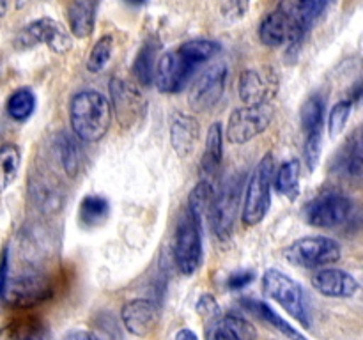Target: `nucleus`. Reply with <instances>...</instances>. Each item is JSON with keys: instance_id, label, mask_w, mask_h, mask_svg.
Wrapping results in <instances>:
<instances>
[{"instance_id": "nucleus-1", "label": "nucleus", "mask_w": 363, "mask_h": 340, "mask_svg": "<svg viewBox=\"0 0 363 340\" xmlns=\"http://www.w3.org/2000/svg\"><path fill=\"white\" fill-rule=\"evenodd\" d=\"M112 119L110 103L101 92L82 91L73 96L69 105V120L77 138L98 142L106 135Z\"/></svg>"}, {"instance_id": "nucleus-2", "label": "nucleus", "mask_w": 363, "mask_h": 340, "mask_svg": "<svg viewBox=\"0 0 363 340\" xmlns=\"http://www.w3.org/2000/svg\"><path fill=\"white\" fill-rule=\"evenodd\" d=\"M275 174V158L272 152L261 158L247 183L241 222L245 227H255L264 220L272 205V184Z\"/></svg>"}, {"instance_id": "nucleus-3", "label": "nucleus", "mask_w": 363, "mask_h": 340, "mask_svg": "<svg viewBox=\"0 0 363 340\" xmlns=\"http://www.w3.org/2000/svg\"><path fill=\"white\" fill-rule=\"evenodd\" d=\"M262 293L280 305L287 314L293 315L298 322L308 328L311 315H308L305 293L300 283L287 276L279 269H268L262 275Z\"/></svg>"}, {"instance_id": "nucleus-4", "label": "nucleus", "mask_w": 363, "mask_h": 340, "mask_svg": "<svg viewBox=\"0 0 363 340\" xmlns=\"http://www.w3.org/2000/svg\"><path fill=\"white\" fill-rule=\"evenodd\" d=\"M340 244L326 236L301 237L284 250V257L289 264L300 268H323L340 259Z\"/></svg>"}, {"instance_id": "nucleus-5", "label": "nucleus", "mask_w": 363, "mask_h": 340, "mask_svg": "<svg viewBox=\"0 0 363 340\" xmlns=\"http://www.w3.org/2000/svg\"><path fill=\"white\" fill-rule=\"evenodd\" d=\"M275 108L272 103H257L236 108L227 124V140L233 144H247L252 138L264 133L273 123Z\"/></svg>"}, {"instance_id": "nucleus-6", "label": "nucleus", "mask_w": 363, "mask_h": 340, "mask_svg": "<svg viewBox=\"0 0 363 340\" xmlns=\"http://www.w3.org/2000/svg\"><path fill=\"white\" fill-rule=\"evenodd\" d=\"M202 225L186 211L174 236V259L184 276H190L202 264Z\"/></svg>"}, {"instance_id": "nucleus-7", "label": "nucleus", "mask_w": 363, "mask_h": 340, "mask_svg": "<svg viewBox=\"0 0 363 340\" xmlns=\"http://www.w3.org/2000/svg\"><path fill=\"white\" fill-rule=\"evenodd\" d=\"M45 42L48 48H52L55 53L69 52L73 42L71 35L67 34L66 28L60 23H57L52 18H39V20L30 21L25 25L14 38V48L25 52L34 46Z\"/></svg>"}, {"instance_id": "nucleus-8", "label": "nucleus", "mask_w": 363, "mask_h": 340, "mask_svg": "<svg viewBox=\"0 0 363 340\" xmlns=\"http://www.w3.org/2000/svg\"><path fill=\"white\" fill-rule=\"evenodd\" d=\"M353 202L340 191L328 190L319 193L305 205V220L321 229H333L350 218Z\"/></svg>"}, {"instance_id": "nucleus-9", "label": "nucleus", "mask_w": 363, "mask_h": 340, "mask_svg": "<svg viewBox=\"0 0 363 340\" xmlns=\"http://www.w3.org/2000/svg\"><path fill=\"white\" fill-rule=\"evenodd\" d=\"M241 198V179L240 177H230L225 181L223 188L218 195L213 198L211 211V225L216 237L220 241H229L234 232V223H236V212L240 208Z\"/></svg>"}, {"instance_id": "nucleus-10", "label": "nucleus", "mask_w": 363, "mask_h": 340, "mask_svg": "<svg viewBox=\"0 0 363 340\" xmlns=\"http://www.w3.org/2000/svg\"><path fill=\"white\" fill-rule=\"evenodd\" d=\"M110 98H112L113 110H116L117 120L123 128H135L144 119L145 105L144 96L137 87L123 78H112L110 81Z\"/></svg>"}, {"instance_id": "nucleus-11", "label": "nucleus", "mask_w": 363, "mask_h": 340, "mask_svg": "<svg viewBox=\"0 0 363 340\" xmlns=\"http://www.w3.org/2000/svg\"><path fill=\"white\" fill-rule=\"evenodd\" d=\"M52 294L53 289L50 280L43 275L30 273V275L18 276L13 282H7L4 300L7 301L11 308L27 310V308L35 307V305L52 298Z\"/></svg>"}, {"instance_id": "nucleus-12", "label": "nucleus", "mask_w": 363, "mask_h": 340, "mask_svg": "<svg viewBox=\"0 0 363 340\" xmlns=\"http://www.w3.org/2000/svg\"><path fill=\"white\" fill-rule=\"evenodd\" d=\"M197 67L188 62L177 50L163 53L155 67V81L160 92L176 94L188 85Z\"/></svg>"}, {"instance_id": "nucleus-13", "label": "nucleus", "mask_w": 363, "mask_h": 340, "mask_svg": "<svg viewBox=\"0 0 363 340\" xmlns=\"http://www.w3.org/2000/svg\"><path fill=\"white\" fill-rule=\"evenodd\" d=\"M227 81L225 64H213L195 81L190 91V105L197 112L213 108L222 99Z\"/></svg>"}, {"instance_id": "nucleus-14", "label": "nucleus", "mask_w": 363, "mask_h": 340, "mask_svg": "<svg viewBox=\"0 0 363 340\" xmlns=\"http://www.w3.org/2000/svg\"><path fill=\"white\" fill-rule=\"evenodd\" d=\"M328 0H280L279 11L298 39H303L308 28L321 16Z\"/></svg>"}, {"instance_id": "nucleus-15", "label": "nucleus", "mask_w": 363, "mask_h": 340, "mask_svg": "<svg viewBox=\"0 0 363 340\" xmlns=\"http://www.w3.org/2000/svg\"><path fill=\"white\" fill-rule=\"evenodd\" d=\"M279 91V80L272 69H245L240 76V98L247 105L269 103Z\"/></svg>"}, {"instance_id": "nucleus-16", "label": "nucleus", "mask_w": 363, "mask_h": 340, "mask_svg": "<svg viewBox=\"0 0 363 340\" xmlns=\"http://www.w3.org/2000/svg\"><path fill=\"white\" fill-rule=\"evenodd\" d=\"M121 317L128 333L135 336H147L158 324L160 312L149 300H131L123 307Z\"/></svg>"}, {"instance_id": "nucleus-17", "label": "nucleus", "mask_w": 363, "mask_h": 340, "mask_svg": "<svg viewBox=\"0 0 363 340\" xmlns=\"http://www.w3.org/2000/svg\"><path fill=\"white\" fill-rule=\"evenodd\" d=\"M312 285L328 298H351L358 293V280L344 269H319L312 275Z\"/></svg>"}, {"instance_id": "nucleus-18", "label": "nucleus", "mask_w": 363, "mask_h": 340, "mask_svg": "<svg viewBox=\"0 0 363 340\" xmlns=\"http://www.w3.org/2000/svg\"><path fill=\"white\" fill-rule=\"evenodd\" d=\"M208 340H257L254 326L240 315H216L206 328Z\"/></svg>"}, {"instance_id": "nucleus-19", "label": "nucleus", "mask_w": 363, "mask_h": 340, "mask_svg": "<svg viewBox=\"0 0 363 340\" xmlns=\"http://www.w3.org/2000/svg\"><path fill=\"white\" fill-rule=\"evenodd\" d=\"M201 137V124L194 115L177 113L170 124V144L181 158H186L194 152Z\"/></svg>"}, {"instance_id": "nucleus-20", "label": "nucleus", "mask_w": 363, "mask_h": 340, "mask_svg": "<svg viewBox=\"0 0 363 340\" xmlns=\"http://www.w3.org/2000/svg\"><path fill=\"white\" fill-rule=\"evenodd\" d=\"M99 0H71L67 7V23L74 38L85 39L92 34Z\"/></svg>"}, {"instance_id": "nucleus-21", "label": "nucleus", "mask_w": 363, "mask_h": 340, "mask_svg": "<svg viewBox=\"0 0 363 340\" xmlns=\"http://www.w3.org/2000/svg\"><path fill=\"white\" fill-rule=\"evenodd\" d=\"M259 39H261L262 45L272 46V48L291 45V42H300V39L294 35L293 28L289 27L286 18H284L277 9L273 11V13H269L268 16L261 21V27H259Z\"/></svg>"}, {"instance_id": "nucleus-22", "label": "nucleus", "mask_w": 363, "mask_h": 340, "mask_svg": "<svg viewBox=\"0 0 363 340\" xmlns=\"http://www.w3.org/2000/svg\"><path fill=\"white\" fill-rule=\"evenodd\" d=\"M223 158V130L220 123H213L211 128L208 130V138H206L204 156L201 162L202 176L206 181L211 183L213 177L218 174L220 165H222Z\"/></svg>"}, {"instance_id": "nucleus-23", "label": "nucleus", "mask_w": 363, "mask_h": 340, "mask_svg": "<svg viewBox=\"0 0 363 340\" xmlns=\"http://www.w3.org/2000/svg\"><path fill=\"white\" fill-rule=\"evenodd\" d=\"M363 170V147H362V131L357 130L342 149L337 154V172L346 174L347 177H360Z\"/></svg>"}, {"instance_id": "nucleus-24", "label": "nucleus", "mask_w": 363, "mask_h": 340, "mask_svg": "<svg viewBox=\"0 0 363 340\" xmlns=\"http://www.w3.org/2000/svg\"><path fill=\"white\" fill-rule=\"evenodd\" d=\"M241 303H243V307L247 308L248 312H252V314L257 315L259 319H262V321H266L268 324H272L273 328L279 329V332L282 333V335H286L289 340H307L296 328H294V326H291L286 319L280 317L279 312L273 310V308L269 307L268 303H264V301L254 300V298H243Z\"/></svg>"}, {"instance_id": "nucleus-25", "label": "nucleus", "mask_w": 363, "mask_h": 340, "mask_svg": "<svg viewBox=\"0 0 363 340\" xmlns=\"http://www.w3.org/2000/svg\"><path fill=\"white\" fill-rule=\"evenodd\" d=\"M301 165L300 159H287L279 166L277 174H273V184H275L277 193L284 195L287 198H296L298 186H300Z\"/></svg>"}, {"instance_id": "nucleus-26", "label": "nucleus", "mask_w": 363, "mask_h": 340, "mask_svg": "<svg viewBox=\"0 0 363 340\" xmlns=\"http://www.w3.org/2000/svg\"><path fill=\"white\" fill-rule=\"evenodd\" d=\"M110 215V204L105 197L87 195L78 208V220L84 227H98L106 222Z\"/></svg>"}, {"instance_id": "nucleus-27", "label": "nucleus", "mask_w": 363, "mask_h": 340, "mask_svg": "<svg viewBox=\"0 0 363 340\" xmlns=\"http://www.w3.org/2000/svg\"><path fill=\"white\" fill-rule=\"evenodd\" d=\"M176 50L188 60V62H191L195 67H199L204 62H208L209 59H213L215 55H218V53L222 52V46H220V42L211 41V39H191V41L183 42V45Z\"/></svg>"}, {"instance_id": "nucleus-28", "label": "nucleus", "mask_w": 363, "mask_h": 340, "mask_svg": "<svg viewBox=\"0 0 363 340\" xmlns=\"http://www.w3.org/2000/svg\"><path fill=\"white\" fill-rule=\"evenodd\" d=\"M325 108L326 99L323 94H312L301 106V126L305 135L323 133V124H325Z\"/></svg>"}, {"instance_id": "nucleus-29", "label": "nucleus", "mask_w": 363, "mask_h": 340, "mask_svg": "<svg viewBox=\"0 0 363 340\" xmlns=\"http://www.w3.org/2000/svg\"><path fill=\"white\" fill-rule=\"evenodd\" d=\"M21 152L16 144L0 145V193L14 183L20 170Z\"/></svg>"}, {"instance_id": "nucleus-30", "label": "nucleus", "mask_w": 363, "mask_h": 340, "mask_svg": "<svg viewBox=\"0 0 363 340\" xmlns=\"http://www.w3.org/2000/svg\"><path fill=\"white\" fill-rule=\"evenodd\" d=\"M213 198H215V190H213V184L209 181L202 179L197 186L191 190L190 193V202H188V212L197 220L202 225L206 216L209 215L213 205Z\"/></svg>"}, {"instance_id": "nucleus-31", "label": "nucleus", "mask_w": 363, "mask_h": 340, "mask_svg": "<svg viewBox=\"0 0 363 340\" xmlns=\"http://www.w3.org/2000/svg\"><path fill=\"white\" fill-rule=\"evenodd\" d=\"M158 52V45L152 41H147L137 53V59L133 62V74L137 81L144 87H149L155 80V57Z\"/></svg>"}, {"instance_id": "nucleus-32", "label": "nucleus", "mask_w": 363, "mask_h": 340, "mask_svg": "<svg viewBox=\"0 0 363 340\" xmlns=\"http://www.w3.org/2000/svg\"><path fill=\"white\" fill-rule=\"evenodd\" d=\"M35 110V96L30 89H18L7 98L6 112L16 123H23L34 113Z\"/></svg>"}, {"instance_id": "nucleus-33", "label": "nucleus", "mask_w": 363, "mask_h": 340, "mask_svg": "<svg viewBox=\"0 0 363 340\" xmlns=\"http://www.w3.org/2000/svg\"><path fill=\"white\" fill-rule=\"evenodd\" d=\"M57 151H59V158L60 163H62L64 172L69 177H77L82 159V152L78 149L77 138H73L67 133H60L59 138H57Z\"/></svg>"}, {"instance_id": "nucleus-34", "label": "nucleus", "mask_w": 363, "mask_h": 340, "mask_svg": "<svg viewBox=\"0 0 363 340\" xmlns=\"http://www.w3.org/2000/svg\"><path fill=\"white\" fill-rule=\"evenodd\" d=\"M112 46H113L112 35H103V38H99L98 42L92 46L87 59V69L91 71V73H99V71L105 69L110 57H112Z\"/></svg>"}, {"instance_id": "nucleus-35", "label": "nucleus", "mask_w": 363, "mask_h": 340, "mask_svg": "<svg viewBox=\"0 0 363 340\" xmlns=\"http://www.w3.org/2000/svg\"><path fill=\"white\" fill-rule=\"evenodd\" d=\"M351 110H353V101H351V99H342V101H339L333 106L328 117L330 138H337L342 133L347 120H350L351 117Z\"/></svg>"}, {"instance_id": "nucleus-36", "label": "nucleus", "mask_w": 363, "mask_h": 340, "mask_svg": "<svg viewBox=\"0 0 363 340\" xmlns=\"http://www.w3.org/2000/svg\"><path fill=\"white\" fill-rule=\"evenodd\" d=\"M323 149V133H311L305 138V159H307L308 170H314L319 162Z\"/></svg>"}, {"instance_id": "nucleus-37", "label": "nucleus", "mask_w": 363, "mask_h": 340, "mask_svg": "<svg viewBox=\"0 0 363 340\" xmlns=\"http://www.w3.org/2000/svg\"><path fill=\"white\" fill-rule=\"evenodd\" d=\"M197 312L202 315V317L208 319V321H211V319H215L216 315H220L218 303H216L215 298H213L211 294H204V296H201V300H199L197 303Z\"/></svg>"}, {"instance_id": "nucleus-38", "label": "nucleus", "mask_w": 363, "mask_h": 340, "mask_svg": "<svg viewBox=\"0 0 363 340\" xmlns=\"http://www.w3.org/2000/svg\"><path fill=\"white\" fill-rule=\"evenodd\" d=\"M254 278H255V271H252V269H241V271H234L233 275L227 278V287L233 290L243 289V287H247L248 283L254 282Z\"/></svg>"}, {"instance_id": "nucleus-39", "label": "nucleus", "mask_w": 363, "mask_h": 340, "mask_svg": "<svg viewBox=\"0 0 363 340\" xmlns=\"http://www.w3.org/2000/svg\"><path fill=\"white\" fill-rule=\"evenodd\" d=\"M250 2L252 0H229L227 2V16L230 18L233 21H238L241 20V18L247 14L248 7H250Z\"/></svg>"}, {"instance_id": "nucleus-40", "label": "nucleus", "mask_w": 363, "mask_h": 340, "mask_svg": "<svg viewBox=\"0 0 363 340\" xmlns=\"http://www.w3.org/2000/svg\"><path fill=\"white\" fill-rule=\"evenodd\" d=\"M7 282H9V250L6 246L0 254V301L4 300V294H6Z\"/></svg>"}, {"instance_id": "nucleus-41", "label": "nucleus", "mask_w": 363, "mask_h": 340, "mask_svg": "<svg viewBox=\"0 0 363 340\" xmlns=\"http://www.w3.org/2000/svg\"><path fill=\"white\" fill-rule=\"evenodd\" d=\"M64 340H99V339L89 332H71L69 335L64 336Z\"/></svg>"}, {"instance_id": "nucleus-42", "label": "nucleus", "mask_w": 363, "mask_h": 340, "mask_svg": "<svg viewBox=\"0 0 363 340\" xmlns=\"http://www.w3.org/2000/svg\"><path fill=\"white\" fill-rule=\"evenodd\" d=\"M176 340H199V336L195 335L191 329L183 328V329H179V332L176 333Z\"/></svg>"}, {"instance_id": "nucleus-43", "label": "nucleus", "mask_w": 363, "mask_h": 340, "mask_svg": "<svg viewBox=\"0 0 363 340\" xmlns=\"http://www.w3.org/2000/svg\"><path fill=\"white\" fill-rule=\"evenodd\" d=\"M7 6H9V4H7V0H0V18L6 16Z\"/></svg>"}, {"instance_id": "nucleus-44", "label": "nucleus", "mask_w": 363, "mask_h": 340, "mask_svg": "<svg viewBox=\"0 0 363 340\" xmlns=\"http://www.w3.org/2000/svg\"><path fill=\"white\" fill-rule=\"evenodd\" d=\"M126 4H130V6H144L147 0H124Z\"/></svg>"}, {"instance_id": "nucleus-45", "label": "nucleus", "mask_w": 363, "mask_h": 340, "mask_svg": "<svg viewBox=\"0 0 363 340\" xmlns=\"http://www.w3.org/2000/svg\"><path fill=\"white\" fill-rule=\"evenodd\" d=\"M328 2H330V0H328Z\"/></svg>"}]
</instances>
